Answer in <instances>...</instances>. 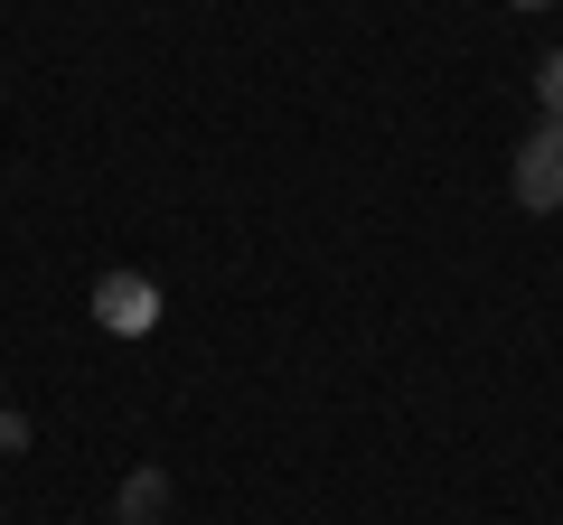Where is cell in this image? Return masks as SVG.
<instances>
[{"label": "cell", "mask_w": 563, "mask_h": 525, "mask_svg": "<svg viewBox=\"0 0 563 525\" xmlns=\"http://www.w3.org/2000/svg\"><path fill=\"white\" fill-rule=\"evenodd\" d=\"M507 188H517V206H536V216H554V206H563V122H536V132L517 142Z\"/></svg>", "instance_id": "1"}, {"label": "cell", "mask_w": 563, "mask_h": 525, "mask_svg": "<svg viewBox=\"0 0 563 525\" xmlns=\"http://www.w3.org/2000/svg\"><path fill=\"white\" fill-rule=\"evenodd\" d=\"M95 320L113 328V338H141V328L161 320V291L141 282V272H103L95 282Z\"/></svg>", "instance_id": "2"}, {"label": "cell", "mask_w": 563, "mask_h": 525, "mask_svg": "<svg viewBox=\"0 0 563 525\" xmlns=\"http://www.w3.org/2000/svg\"><path fill=\"white\" fill-rule=\"evenodd\" d=\"M161 506H169V479H161V469H141V479H122V525H151Z\"/></svg>", "instance_id": "3"}, {"label": "cell", "mask_w": 563, "mask_h": 525, "mask_svg": "<svg viewBox=\"0 0 563 525\" xmlns=\"http://www.w3.org/2000/svg\"><path fill=\"white\" fill-rule=\"evenodd\" d=\"M536 103H544V122H563V47L544 57V76H536Z\"/></svg>", "instance_id": "4"}, {"label": "cell", "mask_w": 563, "mask_h": 525, "mask_svg": "<svg viewBox=\"0 0 563 525\" xmlns=\"http://www.w3.org/2000/svg\"><path fill=\"white\" fill-rule=\"evenodd\" d=\"M517 10H544V0H517Z\"/></svg>", "instance_id": "5"}]
</instances>
